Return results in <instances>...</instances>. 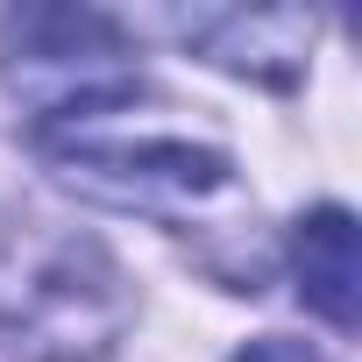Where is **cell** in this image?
I'll return each instance as SVG.
<instances>
[{
  "instance_id": "obj_2",
  "label": "cell",
  "mask_w": 362,
  "mask_h": 362,
  "mask_svg": "<svg viewBox=\"0 0 362 362\" xmlns=\"http://www.w3.org/2000/svg\"><path fill=\"white\" fill-rule=\"evenodd\" d=\"M121 270L93 242H36L0 270V334L29 362H78L121 334Z\"/></svg>"
},
{
  "instance_id": "obj_3",
  "label": "cell",
  "mask_w": 362,
  "mask_h": 362,
  "mask_svg": "<svg viewBox=\"0 0 362 362\" xmlns=\"http://www.w3.org/2000/svg\"><path fill=\"white\" fill-rule=\"evenodd\" d=\"M0 78L43 121H71L86 107L135 93V50L114 15L93 8H22L0 22Z\"/></svg>"
},
{
  "instance_id": "obj_6",
  "label": "cell",
  "mask_w": 362,
  "mask_h": 362,
  "mask_svg": "<svg viewBox=\"0 0 362 362\" xmlns=\"http://www.w3.org/2000/svg\"><path fill=\"white\" fill-rule=\"evenodd\" d=\"M235 362H327V355L305 348V341H277V334H270V341H249Z\"/></svg>"
},
{
  "instance_id": "obj_5",
  "label": "cell",
  "mask_w": 362,
  "mask_h": 362,
  "mask_svg": "<svg viewBox=\"0 0 362 362\" xmlns=\"http://www.w3.org/2000/svg\"><path fill=\"white\" fill-rule=\"evenodd\" d=\"M291 263H298V291L305 305L334 327V334H355V291H362V270H355V221L348 206H320L291 228Z\"/></svg>"
},
{
  "instance_id": "obj_1",
  "label": "cell",
  "mask_w": 362,
  "mask_h": 362,
  "mask_svg": "<svg viewBox=\"0 0 362 362\" xmlns=\"http://www.w3.org/2000/svg\"><path fill=\"white\" fill-rule=\"evenodd\" d=\"M107 107H86L71 121H43L36 128V149H43V163L64 177V185L100 199V206L163 221L177 235H206V263L214 270H221V242H242L263 263V249H256V199L242 192L235 163L221 149L192 142V135H156V128L128 135V128L107 121Z\"/></svg>"
},
{
  "instance_id": "obj_4",
  "label": "cell",
  "mask_w": 362,
  "mask_h": 362,
  "mask_svg": "<svg viewBox=\"0 0 362 362\" xmlns=\"http://www.w3.org/2000/svg\"><path fill=\"white\" fill-rule=\"evenodd\" d=\"M170 29L199 43L221 71L263 86H298L313 50V15L298 8H192V15H170Z\"/></svg>"
}]
</instances>
